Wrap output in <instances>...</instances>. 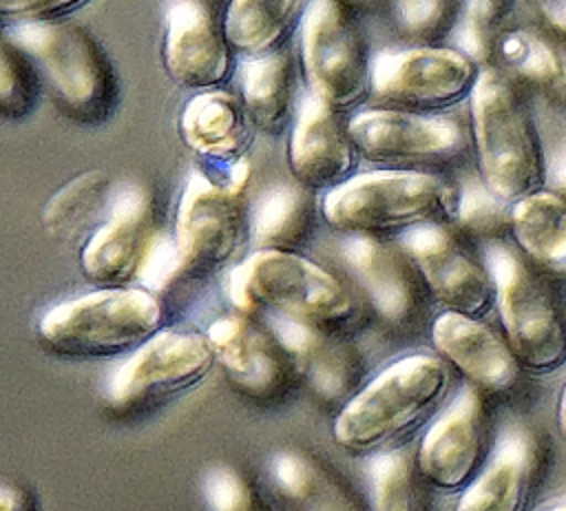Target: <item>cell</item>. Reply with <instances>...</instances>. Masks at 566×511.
<instances>
[{
  "mask_svg": "<svg viewBox=\"0 0 566 511\" xmlns=\"http://www.w3.org/2000/svg\"><path fill=\"white\" fill-rule=\"evenodd\" d=\"M469 111L482 181L513 204L537 192L546 179V157L515 80L502 69L482 66L469 97Z\"/></svg>",
  "mask_w": 566,
  "mask_h": 511,
  "instance_id": "cell-1",
  "label": "cell"
},
{
  "mask_svg": "<svg viewBox=\"0 0 566 511\" xmlns=\"http://www.w3.org/2000/svg\"><path fill=\"white\" fill-rule=\"evenodd\" d=\"M449 383V369L440 358L405 356L345 403L334 436L349 451L367 453L389 447L438 409Z\"/></svg>",
  "mask_w": 566,
  "mask_h": 511,
  "instance_id": "cell-2",
  "label": "cell"
},
{
  "mask_svg": "<svg viewBox=\"0 0 566 511\" xmlns=\"http://www.w3.org/2000/svg\"><path fill=\"white\" fill-rule=\"evenodd\" d=\"M455 190L438 175L407 168L360 173L325 192L323 219L345 234L407 232L453 215Z\"/></svg>",
  "mask_w": 566,
  "mask_h": 511,
  "instance_id": "cell-3",
  "label": "cell"
},
{
  "mask_svg": "<svg viewBox=\"0 0 566 511\" xmlns=\"http://www.w3.org/2000/svg\"><path fill=\"white\" fill-rule=\"evenodd\" d=\"M4 40L35 62L71 117L82 124H104L111 117L117 77L86 27L71 20L11 22Z\"/></svg>",
  "mask_w": 566,
  "mask_h": 511,
  "instance_id": "cell-4",
  "label": "cell"
},
{
  "mask_svg": "<svg viewBox=\"0 0 566 511\" xmlns=\"http://www.w3.org/2000/svg\"><path fill=\"white\" fill-rule=\"evenodd\" d=\"M228 294L243 314L265 307L316 327L340 325L356 314L349 290L332 272L290 250H254L230 272Z\"/></svg>",
  "mask_w": 566,
  "mask_h": 511,
  "instance_id": "cell-5",
  "label": "cell"
},
{
  "mask_svg": "<svg viewBox=\"0 0 566 511\" xmlns=\"http://www.w3.org/2000/svg\"><path fill=\"white\" fill-rule=\"evenodd\" d=\"M164 310L146 288H99L49 307L40 323V338L60 354L80 358L135 352L161 327Z\"/></svg>",
  "mask_w": 566,
  "mask_h": 511,
  "instance_id": "cell-6",
  "label": "cell"
},
{
  "mask_svg": "<svg viewBox=\"0 0 566 511\" xmlns=\"http://www.w3.org/2000/svg\"><path fill=\"white\" fill-rule=\"evenodd\" d=\"M484 263L511 350L531 369H553L566 358V321L542 277L506 243L489 241Z\"/></svg>",
  "mask_w": 566,
  "mask_h": 511,
  "instance_id": "cell-7",
  "label": "cell"
},
{
  "mask_svg": "<svg viewBox=\"0 0 566 511\" xmlns=\"http://www.w3.org/2000/svg\"><path fill=\"white\" fill-rule=\"evenodd\" d=\"M301 66L307 91L338 113L369 93L371 51L345 0H310L301 20Z\"/></svg>",
  "mask_w": 566,
  "mask_h": 511,
  "instance_id": "cell-8",
  "label": "cell"
},
{
  "mask_svg": "<svg viewBox=\"0 0 566 511\" xmlns=\"http://www.w3.org/2000/svg\"><path fill=\"white\" fill-rule=\"evenodd\" d=\"M347 124L358 155L389 168L444 166L460 159L473 142L451 115L396 106L360 108Z\"/></svg>",
  "mask_w": 566,
  "mask_h": 511,
  "instance_id": "cell-9",
  "label": "cell"
},
{
  "mask_svg": "<svg viewBox=\"0 0 566 511\" xmlns=\"http://www.w3.org/2000/svg\"><path fill=\"white\" fill-rule=\"evenodd\" d=\"M480 71L455 46H387L371 55L369 93L396 108L431 113L469 100Z\"/></svg>",
  "mask_w": 566,
  "mask_h": 511,
  "instance_id": "cell-10",
  "label": "cell"
},
{
  "mask_svg": "<svg viewBox=\"0 0 566 511\" xmlns=\"http://www.w3.org/2000/svg\"><path fill=\"white\" fill-rule=\"evenodd\" d=\"M245 219L243 190L226 179L192 173L179 197L175 243L186 274H203L221 268L243 243Z\"/></svg>",
  "mask_w": 566,
  "mask_h": 511,
  "instance_id": "cell-11",
  "label": "cell"
},
{
  "mask_svg": "<svg viewBox=\"0 0 566 511\" xmlns=\"http://www.w3.org/2000/svg\"><path fill=\"white\" fill-rule=\"evenodd\" d=\"M214 358L208 336L159 330L115 369L106 396L113 405H133L179 394L206 378Z\"/></svg>",
  "mask_w": 566,
  "mask_h": 511,
  "instance_id": "cell-12",
  "label": "cell"
},
{
  "mask_svg": "<svg viewBox=\"0 0 566 511\" xmlns=\"http://www.w3.org/2000/svg\"><path fill=\"white\" fill-rule=\"evenodd\" d=\"M232 51L210 0H168L161 55L172 82L195 93L221 88L237 71Z\"/></svg>",
  "mask_w": 566,
  "mask_h": 511,
  "instance_id": "cell-13",
  "label": "cell"
},
{
  "mask_svg": "<svg viewBox=\"0 0 566 511\" xmlns=\"http://www.w3.org/2000/svg\"><path fill=\"white\" fill-rule=\"evenodd\" d=\"M157 234L153 195L139 184L122 186L115 190L106 219L82 248L84 274L104 288L139 279Z\"/></svg>",
  "mask_w": 566,
  "mask_h": 511,
  "instance_id": "cell-14",
  "label": "cell"
},
{
  "mask_svg": "<svg viewBox=\"0 0 566 511\" xmlns=\"http://www.w3.org/2000/svg\"><path fill=\"white\" fill-rule=\"evenodd\" d=\"M418 268L427 290L451 312L480 316L495 294L491 274L440 221L416 226L398 243Z\"/></svg>",
  "mask_w": 566,
  "mask_h": 511,
  "instance_id": "cell-15",
  "label": "cell"
},
{
  "mask_svg": "<svg viewBox=\"0 0 566 511\" xmlns=\"http://www.w3.org/2000/svg\"><path fill=\"white\" fill-rule=\"evenodd\" d=\"M347 122L327 102L305 91L287 142V164L298 184L310 190H332L354 177L358 148Z\"/></svg>",
  "mask_w": 566,
  "mask_h": 511,
  "instance_id": "cell-16",
  "label": "cell"
},
{
  "mask_svg": "<svg viewBox=\"0 0 566 511\" xmlns=\"http://www.w3.org/2000/svg\"><path fill=\"white\" fill-rule=\"evenodd\" d=\"M338 254L385 323L411 325L420 316L424 281L400 246L369 234H345Z\"/></svg>",
  "mask_w": 566,
  "mask_h": 511,
  "instance_id": "cell-17",
  "label": "cell"
},
{
  "mask_svg": "<svg viewBox=\"0 0 566 511\" xmlns=\"http://www.w3.org/2000/svg\"><path fill=\"white\" fill-rule=\"evenodd\" d=\"M482 445V400L473 387H464L424 434L416 460L418 471L442 489H458L473 476Z\"/></svg>",
  "mask_w": 566,
  "mask_h": 511,
  "instance_id": "cell-18",
  "label": "cell"
},
{
  "mask_svg": "<svg viewBox=\"0 0 566 511\" xmlns=\"http://www.w3.org/2000/svg\"><path fill=\"white\" fill-rule=\"evenodd\" d=\"M217 361L243 389L274 396L287 385L290 356L274 332L241 314L217 319L206 334Z\"/></svg>",
  "mask_w": 566,
  "mask_h": 511,
  "instance_id": "cell-19",
  "label": "cell"
},
{
  "mask_svg": "<svg viewBox=\"0 0 566 511\" xmlns=\"http://www.w3.org/2000/svg\"><path fill=\"white\" fill-rule=\"evenodd\" d=\"M431 338L447 361L484 389L504 392L517 380L515 352L478 316L447 310L433 321Z\"/></svg>",
  "mask_w": 566,
  "mask_h": 511,
  "instance_id": "cell-20",
  "label": "cell"
},
{
  "mask_svg": "<svg viewBox=\"0 0 566 511\" xmlns=\"http://www.w3.org/2000/svg\"><path fill=\"white\" fill-rule=\"evenodd\" d=\"M270 327L285 347L292 365L321 396L336 400L358 387L363 363L349 343L327 334L323 327L276 314H272Z\"/></svg>",
  "mask_w": 566,
  "mask_h": 511,
  "instance_id": "cell-21",
  "label": "cell"
},
{
  "mask_svg": "<svg viewBox=\"0 0 566 511\" xmlns=\"http://www.w3.org/2000/svg\"><path fill=\"white\" fill-rule=\"evenodd\" d=\"M186 146L199 157L232 166L248 157L254 124L237 93L210 88L195 93L179 119Z\"/></svg>",
  "mask_w": 566,
  "mask_h": 511,
  "instance_id": "cell-22",
  "label": "cell"
},
{
  "mask_svg": "<svg viewBox=\"0 0 566 511\" xmlns=\"http://www.w3.org/2000/svg\"><path fill=\"white\" fill-rule=\"evenodd\" d=\"M237 95L254 128L279 135L294 122L296 113V62L290 49L245 55L237 71Z\"/></svg>",
  "mask_w": 566,
  "mask_h": 511,
  "instance_id": "cell-23",
  "label": "cell"
},
{
  "mask_svg": "<svg viewBox=\"0 0 566 511\" xmlns=\"http://www.w3.org/2000/svg\"><path fill=\"white\" fill-rule=\"evenodd\" d=\"M533 442L520 427L500 436L486 469L462 493L455 511H522L531 480Z\"/></svg>",
  "mask_w": 566,
  "mask_h": 511,
  "instance_id": "cell-24",
  "label": "cell"
},
{
  "mask_svg": "<svg viewBox=\"0 0 566 511\" xmlns=\"http://www.w3.org/2000/svg\"><path fill=\"white\" fill-rule=\"evenodd\" d=\"M511 230L535 265L566 274V197L537 190L517 199L511 208Z\"/></svg>",
  "mask_w": 566,
  "mask_h": 511,
  "instance_id": "cell-25",
  "label": "cell"
},
{
  "mask_svg": "<svg viewBox=\"0 0 566 511\" xmlns=\"http://www.w3.org/2000/svg\"><path fill=\"white\" fill-rule=\"evenodd\" d=\"M272 478L298 511H363L352 487L314 456L301 451L276 453Z\"/></svg>",
  "mask_w": 566,
  "mask_h": 511,
  "instance_id": "cell-26",
  "label": "cell"
},
{
  "mask_svg": "<svg viewBox=\"0 0 566 511\" xmlns=\"http://www.w3.org/2000/svg\"><path fill=\"white\" fill-rule=\"evenodd\" d=\"M307 4L310 0H230L223 15L226 35L243 55L283 49Z\"/></svg>",
  "mask_w": 566,
  "mask_h": 511,
  "instance_id": "cell-27",
  "label": "cell"
},
{
  "mask_svg": "<svg viewBox=\"0 0 566 511\" xmlns=\"http://www.w3.org/2000/svg\"><path fill=\"white\" fill-rule=\"evenodd\" d=\"M314 219L312 190L296 179L274 184L261 192L250 215V241L256 250L296 248L310 232Z\"/></svg>",
  "mask_w": 566,
  "mask_h": 511,
  "instance_id": "cell-28",
  "label": "cell"
},
{
  "mask_svg": "<svg viewBox=\"0 0 566 511\" xmlns=\"http://www.w3.org/2000/svg\"><path fill=\"white\" fill-rule=\"evenodd\" d=\"M115 190L108 175L102 170H86L66 181L44 206L42 223L55 239L88 237L106 219Z\"/></svg>",
  "mask_w": 566,
  "mask_h": 511,
  "instance_id": "cell-29",
  "label": "cell"
},
{
  "mask_svg": "<svg viewBox=\"0 0 566 511\" xmlns=\"http://www.w3.org/2000/svg\"><path fill=\"white\" fill-rule=\"evenodd\" d=\"M509 11L511 0H462L453 24L455 49L467 53L475 64L489 66L500 40L509 33Z\"/></svg>",
  "mask_w": 566,
  "mask_h": 511,
  "instance_id": "cell-30",
  "label": "cell"
},
{
  "mask_svg": "<svg viewBox=\"0 0 566 511\" xmlns=\"http://www.w3.org/2000/svg\"><path fill=\"white\" fill-rule=\"evenodd\" d=\"M416 469L418 462L407 451L380 453L369 467L374 511H424Z\"/></svg>",
  "mask_w": 566,
  "mask_h": 511,
  "instance_id": "cell-31",
  "label": "cell"
},
{
  "mask_svg": "<svg viewBox=\"0 0 566 511\" xmlns=\"http://www.w3.org/2000/svg\"><path fill=\"white\" fill-rule=\"evenodd\" d=\"M38 66L11 42L0 51V111L7 119H22L38 106Z\"/></svg>",
  "mask_w": 566,
  "mask_h": 511,
  "instance_id": "cell-32",
  "label": "cell"
},
{
  "mask_svg": "<svg viewBox=\"0 0 566 511\" xmlns=\"http://www.w3.org/2000/svg\"><path fill=\"white\" fill-rule=\"evenodd\" d=\"M502 197H497L484 181L467 179L455 192V221L480 237H495L511 226V210H506Z\"/></svg>",
  "mask_w": 566,
  "mask_h": 511,
  "instance_id": "cell-33",
  "label": "cell"
},
{
  "mask_svg": "<svg viewBox=\"0 0 566 511\" xmlns=\"http://www.w3.org/2000/svg\"><path fill=\"white\" fill-rule=\"evenodd\" d=\"M462 0H396V22L418 42H431L453 29Z\"/></svg>",
  "mask_w": 566,
  "mask_h": 511,
  "instance_id": "cell-34",
  "label": "cell"
},
{
  "mask_svg": "<svg viewBox=\"0 0 566 511\" xmlns=\"http://www.w3.org/2000/svg\"><path fill=\"white\" fill-rule=\"evenodd\" d=\"M210 511H270L261 493L228 465L212 467L203 480Z\"/></svg>",
  "mask_w": 566,
  "mask_h": 511,
  "instance_id": "cell-35",
  "label": "cell"
},
{
  "mask_svg": "<svg viewBox=\"0 0 566 511\" xmlns=\"http://www.w3.org/2000/svg\"><path fill=\"white\" fill-rule=\"evenodd\" d=\"M88 0H0L4 20L11 22H49L64 20L66 13L80 9Z\"/></svg>",
  "mask_w": 566,
  "mask_h": 511,
  "instance_id": "cell-36",
  "label": "cell"
},
{
  "mask_svg": "<svg viewBox=\"0 0 566 511\" xmlns=\"http://www.w3.org/2000/svg\"><path fill=\"white\" fill-rule=\"evenodd\" d=\"M546 179H551L555 192L566 197V135L546 157Z\"/></svg>",
  "mask_w": 566,
  "mask_h": 511,
  "instance_id": "cell-37",
  "label": "cell"
},
{
  "mask_svg": "<svg viewBox=\"0 0 566 511\" xmlns=\"http://www.w3.org/2000/svg\"><path fill=\"white\" fill-rule=\"evenodd\" d=\"M544 20L548 29L566 42V0H548L544 4Z\"/></svg>",
  "mask_w": 566,
  "mask_h": 511,
  "instance_id": "cell-38",
  "label": "cell"
},
{
  "mask_svg": "<svg viewBox=\"0 0 566 511\" xmlns=\"http://www.w3.org/2000/svg\"><path fill=\"white\" fill-rule=\"evenodd\" d=\"M0 511H31V500L20 487L4 482L0 491Z\"/></svg>",
  "mask_w": 566,
  "mask_h": 511,
  "instance_id": "cell-39",
  "label": "cell"
},
{
  "mask_svg": "<svg viewBox=\"0 0 566 511\" xmlns=\"http://www.w3.org/2000/svg\"><path fill=\"white\" fill-rule=\"evenodd\" d=\"M544 93H546L551 100H555L557 104H564V106H566V46H562L557 73H555L551 86H548Z\"/></svg>",
  "mask_w": 566,
  "mask_h": 511,
  "instance_id": "cell-40",
  "label": "cell"
},
{
  "mask_svg": "<svg viewBox=\"0 0 566 511\" xmlns=\"http://www.w3.org/2000/svg\"><path fill=\"white\" fill-rule=\"evenodd\" d=\"M557 420H559V429L566 438V385H564V392H562V398H559V407H557Z\"/></svg>",
  "mask_w": 566,
  "mask_h": 511,
  "instance_id": "cell-41",
  "label": "cell"
},
{
  "mask_svg": "<svg viewBox=\"0 0 566 511\" xmlns=\"http://www.w3.org/2000/svg\"><path fill=\"white\" fill-rule=\"evenodd\" d=\"M349 7H365V4H371L376 0H345Z\"/></svg>",
  "mask_w": 566,
  "mask_h": 511,
  "instance_id": "cell-42",
  "label": "cell"
},
{
  "mask_svg": "<svg viewBox=\"0 0 566 511\" xmlns=\"http://www.w3.org/2000/svg\"><path fill=\"white\" fill-rule=\"evenodd\" d=\"M546 511H566V500H562V502H557V504H553V507H548Z\"/></svg>",
  "mask_w": 566,
  "mask_h": 511,
  "instance_id": "cell-43",
  "label": "cell"
},
{
  "mask_svg": "<svg viewBox=\"0 0 566 511\" xmlns=\"http://www.w3.org/2000/svg\"><path fill=\"white\" fill-rule=\"evenodd\" d=\"M214 2H223V0H214ZM230 2V0H228Z\"/></svg>",
  "mask_w": 566,
  "mask_h": 511,
  "instance_id": "cell-44",
  "label": "cell"
}]
</instances>
